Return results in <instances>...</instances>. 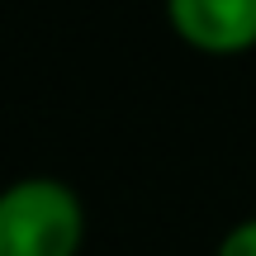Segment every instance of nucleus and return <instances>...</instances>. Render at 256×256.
<instances>
[{
    "label": "nucleus",
    "instance_id": "3",
    "mask_svg": "<svg viewBox=\"0 0 256 256\" xmlns=\"http://www.w3.org/2000/svg\"><path fill=\"white\" fill-rule=\"evenodd\" d=\"M218 256H256V218H247L242 228H232L228 238H223Z\"/></svg>",
    "mask_w": 256,
    "mask_h": 256
},
{
    "label": "nucleus",
    "instance_id": "1",
    "mask_svg": "<svg viewBox=\"0 0 256 256\" xmlns=\"http://www.w3.org/2000/svg\"><path fill=\"white\" fill-rule=\"evenodd\" d=\"M81 204L57 180H19L0 194V256H76Z\"/></svg>",
    "mask_w": 256,
    "mask_h": 256
},
{
    "label": "nucleus",
    "instance_id": "2",
    "mask_svg": "<svg viewBox=\"0 0 256 256\" xmlns=\"http://www.w3.org/2000/svg\"><path fill=\"white\" fill-rule=\"evenodd\" d=\"M166 14L204 52H242L256 43V0H166Z\"/></svg>",
    "mask_w": 256,
    "mask_h": 256
}]
</instances>
